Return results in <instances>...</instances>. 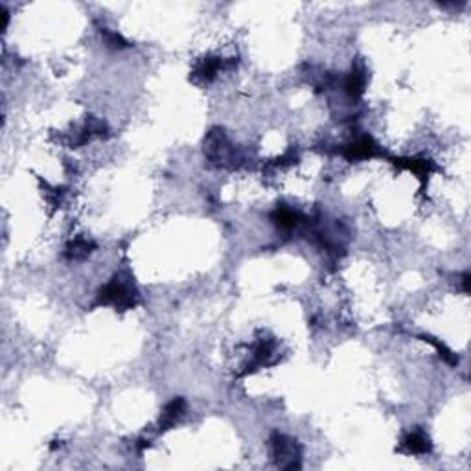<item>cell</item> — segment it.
Returning <instances> with one entry per match:
<instances>
[{
    "label": "cell",
    "mask_w": 471,
    "mask_h": 471,
    "mask_svg": "<svg viewBox=\"0 0 471 471\" xmlns=\"http://www.w3.org/2000/svg\"><path fill=\"white\" fill-rule=\"evenodd\" d=\"M402 451H405L408 455H425V453H429L431 451L429 436L420 429L408 433V435H405L404 440H402Z\"/></svg>",
    "instance_id": "9c48e42d"
},
{
    "label": "cell",
    "mask_w": 471,
    "mask_h": 471,
    "mask_svg": "<svg viewBox=\"0 0 471 471\" xmlns=\"http://www.w3.org/2000/svg\"><path fill=\"white\" fill-rule=\"evenodd\" d=\"M138 300L140 295L133 278L126 272H118L100 289L94 306H113L116 311H127L135 308Z\"/></svg>",
    "instance_id": "6da1fadb"
},
{
    "label": "cell",
    "mask_w": 471,
    "mask_h": 471,
    "mask_svg": "<svg viewBox=\"0 0 471 471\" xmlns=\"http://www.w3.org/2000/svg\"><path fill=\"white\" fill-rule=\"evenodd\" d=\"M223 68H229L226 59L203 58L199 63L194 67L190 79H192L194 83H210V81H214V79L217 78V74H220Z\"/></svg>",
    "instance_id": "5b68a950"
},
{
    "label": "cell",
    "mask_w": 471,
    "mask_h": 471,
    "mask_svg": "<svg viewBox=\"0 0 471 471\" xmlns=\"http://www.w3.org/2000/svg\"><path fill=\"white\" fill-rule=\"evenodd\" d=\"M300 220H302V215L288 206H278L271 214V221L282 231H293L295 226H299Z\"/></svg>",
    "instance_id": "8fae6325"
},
{
    "label": "cell",
    "mask_w": 471,
    "mask_h": 471,
    "mask_svg": "<svg viewBox=\"0 0 471 471\" xmlns=\"http://www.w3.org/2000/svg\"><path fill=\"white\" fill-rule=\"evenodd\" d=\"M204 155L217 168H234L238 155L223 129H212L204 138Z\"/></svg>",
    "instance_id": "3957f363"
},
{
    "label": "cell",
    "mask_w": 471,
    "mask_h": 471,
    "mask_svg": "<svg viewBox=\"0 0 471 471\" xmlns=\"http://www.w3.org/2000/svg\"><path fill=\"white\" fill-rule=\"evenodd\" d=\"M293 163H297V153L293 151V149H289L288 153H286V155H282V157L280 158H276V166H283V164H293Z\"/></svg>",
    "instance_id": "5bb4252c"
},
{
    "label": "cell",
    "mask_w": 471,
    "mask_h": 471,
    "mask_svg": "<svg viewBox=\"0 0 471 471\" xmlns=\"http://www.w3.org/2000/svg\"><path fill=\"white\" fill-rule=\"evenodd\" d=\"M269 447L274 466L280 470H300L302 468V447L295 438L274 431L269 436Z\"/></svg>",
    "instance_id": "7a4b0ae2"
},
{
    "label": "cell",
    "mask_w": 471,
    "mask_h": 471,
    "mask_svg": "<svg viewBox=\"0 0 471 471\" xmlns=\"http://www.w3.org/2000/svg\"><path fill=\"white\" fill-rule=\"evenodd\" d=\"M100 33H101V39H104V44L107 48H110V50H124V48L131 47V42L126 41L120 33L113 32V30H109V28H101Z\"/></svg>",
    "instance_id": "4fadbf2b"
},
{
    "label": "cell",
    "mask_w": 471,
    "mask_h": 471,
    "mask_svg": "<svg viewBox=\"0 0 471 471\" xmlns=\"http://www.w3.org/2000/svg\"><path fill=\"white\" fill-rule=\"evenodd\" d=\"M418 339L425 340V342H429L431 346H435L436 352H438V356L442 357V359H444L445 363H449L451 367H455V365H458V357H456L455 354H453V352H451L449 348H447V346L444 345V342H440V340L436 339V337H433V336H420Z\"/></svg>",
    "instance_id": "7c38bea8"
},
{
    "label": "cell",
    "mask_w": 471,
    "mask_h": 471,
    "mask_svg": "<svg viewBox=\"0 0 471 471\" xmlns=\"http://www.w3.org/2000/svg\"><path fill=\"white\" fill-rule=\"evenodd\" d=\"M186 408H188L186 399L173 398L170 404H166V407H164L163 413H160V418H158V431L164 433V431L173 429V427L184 418Z\"/></svg>",
    "instance_id": "52a82bcc"
},
{
    "label": "cell",
    "mask_w": 471,
    "mask_h": 471,
    "mask_svg": "<svg viewBox=\"0 0 471 471\" xmlns=\"http://www.w3.org/2000/svg\"><path fill=\"white\" fill-rule=\"evenodd\" d=\"M392 164L399 170H408L413 172L420 181H425L429 177L431 172L435 170L431 160H425V158H416V157H399V158H390Z\"/></svg>",
    "instance_id": "ba28073f"
},
{
    "label": "cell",
    "mask_w": 471,
    "mask_h": 471,
    "mask_svg": "<svg viewBox=\"0 0 471 471\" xmlns=\"http://www.w3.org/2000/svg\"><path fill=\"white\" fill-rule=\"evenodd\" d=\"M368 74L367 67L363 61H356L352 65V70L348 72V76L345 78V92L350 96L352 100H359L363 94H365V89H367Z\"/></svg>",
    "instance_id": "8992f818"
},
{
    "label": "cell",
    "mask_w": 471,
    "mask_h": 471,
    "mask_svg": "<svg viewBox=\"0 0 471 471\" xmlns=\"http://www.w3.org/2000/svg\"><path fill=\"white\" fill-rule=\"evenodd\" d=\"M342 157L350 163H356V160H368V158H374L377 155H381V149L377 146L372 136H359L357 140L350 142L348 146L342 147Z\"/></svg>",
    "instance_id": "277c9868"
},
{
    "label": "cell",
    "mask_w": 471,
    "mask_h": 471,
    "mask_svg": "<svg viewBox=\"0 0 471 471\" xmlns=\"http://www.w3.org/2000/svg\"><path fill=\"white\" fill-rule=\"evenodd\" d=\"M94 249H96L94 241L78 238V240H72L67 247H65V258L70 260V262H81L85 258H89Z\"/></svg>",
    "instance_id": "30bf717a"
},
{
    "label": "cell",
    "mask_w": 471,
    "mask_h": 471,
    "mask_svg": "<svg viewBox=\"0 0 471 471\" xmlns=\"http://www.w3.org/2000/svg\"><path fill=\"white\" fill-rule=\"evenodd\" d=\"M468 286H470V272H464V274H462V291H464V293L470 291Z\"/></svg>",
    "instance_id": "9a60e30c"
}]
</instances>
